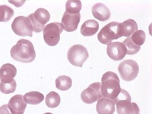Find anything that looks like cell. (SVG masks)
Here are the masks:
<instances>
[{
    "label": "cell",
    "instance_id": "obj_1",
    "mask_svg": "<svg viewBox=\"0 0 152 114\" xmlns=\"http://www.w3.org/2000/svg\"><path fill=\"white\" fill-rule=\"evenodd\" d=\"M10 56L15 61L28 63L34 61L36 53L31 41L22 38L19 40L10 49Z\"/></svg>",
    "mask_w": 152,
    "mask_h": 114
},
{
    "label": "cell",
    "instance_id": "obj_2",
    "mask_svg": "<svg viewBox=\"0 0 152 114\" xmlns=\"http://www.w3.org/2000/svg\"><path fill=\"white\" fill-rule=\"evenodd\" d=\"M121 90L120 79L118 75L112 72H105L101 78V92L102 97L114 101L120 94Z\"/></svg>",
    "mask_w": 152,
    "mask_h": 114
},
{
    "label": "cell",
    "instance_id": "obj_3",
    "mask_svg": "<svg viewBox=\"0 0 152 114\" xmlns=\"http://www.w3.org/2000/svg\"><path fill=\"white\" fill-rule=\"evenodd\" d=\"M118 22H111L105 25L98 34V40L104 45H108L112 43L113 40L118 39L122 36L119 29Z\"/></svg>",
    "mask_w": 152,
    "mask_h": 114
},
{
    "label": "cell",
    "instance_id": "obj_4",
    "mask_svg": "<svg viewBox=\"0 0 152 114\" xmlns=\"http://www.w3.org/2000/svg\"><path fill=\"white\" fill-rule=\"evenodd\" d=\"M61 23L53 22L46 25L43 28V39L50 46H55L60 41V34L63 32Z\"/></svg>",
    "mask_w": 152,
    "mask_h": 114
},
{
    "label": "cell",
    "instance_id": "obj_5",
    "mask_svg": "<svg viewBox=\"0 0 152 114\" xmlns=\"http://www.w3.org/2000/svg\"><path fill=\"white\" fill-rule=\"evenodd\" d=\"M88 52L82 45H75L69 49L68 59L72 65L81 68L83 63L88 59Z\"/></svg>",
    "mask_w": 152,
    "mask_h": 114
},
{
    "label": "cell",
    "instance_id": "obj_6",
    "mask_svg": "<svg viewBox=\"0 0 152 114\" xmlns=\"http://www.w3.org/2000/svg\"><path fill=\"white\" fill-rule=\"evenodd\" d=\"M118 70L123 80L129 82L132 81L137 77L139 72V67L135 61L127 59L119 64Z\"/></svg>",
    "mask_w": 152,
    "mask_h": 114
},
{
    "label": "cell",
    "instance_id": "obj_7",
    "mask_svg": "<svg viewBox=\"0 0 152 114\" xmlns=\"http://www.w3.org/2000/svg\"><path fill=\"white\" fill-rule=\"evenodd\" d=\"M11 28L12 31L17 35L20 36H32V23L28 17L19 16L12 21Z\"/></svg>",
    "mask_w": 152,
    "mask_h": 114
},
{
    "label": "cell",
    "instance_id": "obj_8",
    "mask_svg": "<svg viewBox=\"0 0 152 114\" xmlns=\"http://www.w3.org/2000/svg\"><path fill=\"white\" fill-rule=\"evenodd\" d=\"M32 23L33 31L40 33L44 28L45 23L48 22L50 19V15L47 10L39 8L34 13L30 14L28 17Z\"/></svg>",
    "mask_w": 152,
    "mask_h": 114
},
{
    "label": "cell",
    "instance_id": "obj_9",
    "mask_svg": "<svg viewBox=\"0 0 152 114\" xmlns=\"http://www.w3.org/2000/svg\"><path fill=\"white\" fill-rule=\"evenodd\" d=\"M101 83H94L89 86L87 89H84L81 93V100L86 104H92L99 100L102 97L101 92Z\"/></svg>",
    "mask_w": 152,
    "mask_h": 114
},
{
    "label": "cell",
    "instance_id": "obj_10",
    "mask_svg": "<svg viewBox=\"0 0 152 114\" xmlns=\"http://www.w3.org/2000/svg\"><path fill=\"white\" fill-rule=\"evenodd\" d=\"M107 54L111 59L118 61L124 59L127 50L123 43L112 42L107 45Z\"/></svg>",
    "mask_w": 152,
    "mask_h": 114
},
{
    "label": "cell",
    "instance_id": "obj_11",
    "mask_svg": "<svg viewBox=\"0 0 152 114\" xmlns=\"http://www.w3.org/2000/svg\"><path fill=\"white\" fill-rule=\"evenodd\" d=\"M81 20V15H71L65 12L62 17L61 24L64 28L66 32L72 33L77 30L78 25H79Z\"/></svg>",
    "mask_w": 152,
    "mask_h": 114
},
{
    "label": "cell",
    "instance_id": "obj_12",
    "mask_svg": "<svg viewBox=\"0 0 152 114\" xmlns=\"http://www.w3.org/2000/svg\"><path fill=\"white\" fill-rule=\"evenodd\" d=\"M8 109L12 114H23L27 104L23 100V96L17 94L10 99L8 104Z\"/></svg>",
    "mask_w": 152,
    "mask_h": 114
},
{
    "label": "cell",
    "instance_id": "obj_13",
    "mask_svg": "<svg viewBox=\"0 0 152 114\" xmlns=\"http://www.w3.org/2000/svg\"><path fill=\"white\" fill-rule=\"evenodd\" d=\"M118 114H140V109L132 100H121L116 103Z\"/></svg>",
    "mask_w": 152,
    "mask_h": 114
},
{
    "label": "cell",
    "instance_id": "obj_14",
    "mask_svg": "<svg viewBox=\"0 0 152 114\" xmlns=\"http://www.w3.org/2000/svg\"><path fill=\"white\" fill-rule=\"evenodd\" d=\"M17 68L10 63H6L0 68V79L4 83H10L17 75Z\"/></svg>",
    "mask_w": 152,
    "mask_h": 114
},
{
    "label": "cell",
    "instance_id": "obj_15",
    "mask_svg": "<svg viewBox=\"0 0 152 114\" xmlns=\"http://www.w3.org/2000/svg\"><path fill=\"white\" fill-rule=\"evenodd\" d=\"M92 15L94 18L101 21H107L111 17V12L107 6L102 3H97L92 6Z\"/></svg>",
    "mask_w": 152,
    "mask_h": 114
},
{
    "label": "cell",
    "instance_id": "obj_16",
    "mask_svg": "<svg viewBox=\"0 0 152 114\" xmlns=\"http://www.w3.org/2000/svg\"><path fill=\"white\" fill-rule=\"evenodd\" d=\"M96 111L99 114H114L115 104L112 100L106 98H101L98 100Z\"/></svg>",
    "mask_w": 152,
    "mask_h": 114
},
{
    "label": "cell",
    "instance_id": "obj_17",
    "mask_svg": "<svg viewBox=\"0 0 152 114\" xmlns=\"http://www.w3.org/2000/svg\"><path fill=\"white\" fill-rule=\"evenodd\" d=\"M119 29L122 36L129 37L138 30V24L134 19H129L119 24Z\"/></svg>",
    "mask_w": 152,
    "mask_h": 114
},
{
    "label": "cell",
    "instance_id": "obj_18",
    "mask_svg": "<svg viewBox=\"0 0 152 114\" xmlns=\"http://www.w3.org/2000/svg\"><path fill=\"white\" fill-rule=\"evenodd\" d=\"M99 29V24L94 19L87 20L82 24L81 33L84 36H91L94 35Z\"/></svg>",
    "mask_w": 152,
    "mask_h": 114
},
{
    "label": "cell",
    "instance_id": "obj_19",
    "mask_svg": "<svg viewBox=\"0 0 152 114\" xmlns=\"http://www.w3.org/2000/svg\"><path fill=\"white\" fill-rule=\"evenodd\" d=\"M23 100L26 104L37 105L43 102L44 100V96L39 91H30L24 94Z\"/></svg>",
    "mask_w": 152,
    "mask_h": 114
},
{
    "label": "cell",
    "instance_id": "obj_20",
    "mask_svg": "<svg viewBox=\"0 0 152 114\" xmlns=\"http://www.w3.org/2000/svg\"><path fill=\"white\" fill-rule=\"evenodd\" d=\"M55 85L56 89L61 91H67L69 89L72 85V81L71 78L67 76H58L55 81Z\"/></svg>",
    "mask_w": 152,
    "mask_h": 114
},
{
    "label": "cell",
    "instance_id": "obj_21",
    "mask_svg": "<svg viewBox=\"0 0 152 114\" xmlns=\"http://www.w3.org/2000/svg\"><path fill=\"white\" fill-rule=\"evenodd\" d=\"M61 103V98L55 91H50L45 97V104L49 108H56Z\"/></svg>",
    "mask_w": 152,
    "mask_h": 114
},
{
    "label": "cell",
    "instance_id": "obj_22",
    "mask_svg": "<svg viewBox=\"0 0 152 114\" xmlns=\"http://www.w3.org/2000/svg\"><path fill=\"white\" fill-rule=\"evenodd\" d=\"M81 8L82 4L80 0H69L66 4V12L71 15H77L81 11Z\"/></svg>",
    "mask_w": 152,
    "mask_h": 114
},
{
    "label": "cell",
    "instance_id": "obj_23",
    "mask_svg": "<svg viewBox=\"0 0 152 114\" xmlns=\"http://www.w3.org/2000/svg\"><path fill=\"white\" fill-rule=\"evenodd\" d=\"M14 15V10L8 6H0V22L8 21Z\"/></svg>",
    "mask_w": 152,
    "mask_h": 114
},
{
    "label": "cell",
    "instance_id": "obj_24",
    "mask_svg": "<svg viewBox=\"0 0 152 114\" xmlns=\"http://www.w3.org/2000/svg\"><path fill=\"white\" fill-rule=\"evenodd\" d=\"M123 44L125 47L127 54H135L138 53L140 49V47L134 44V43L132 42V41L130 37H127L126 39H125L124 41L123 42Z\"/></svg>",
    "mask_w": 152,
    "mask_h": 114
},
{
    "label": "cell",
    "instance_id": "obj_25",
    "mask_svg": "<svg viewBox=\"0 0 152 114\" xmlns=\"http://www.w3.org/2000/svg\"><path fill=\"white\" fill-rule=\"evenodd\" d=\"M131 39L134 44L138 46H141L144 44L146 38V34L142 30H138L132 34Z\"/></svg>",
    "mask_w": 152,
    "mask_h": 114
},
{
    "label": "cell",
    "instance_id": "obj_26",
    "mask_svg": "<svg viewBox=\"0 0 152 114\" xmlns=\"http://www.w3.org/2000/svg\"><path fill=\"white\" fill-rule=\"evenodd\" d=\"M16 88L17 83L15 79H13L10 83H4L3 82H1V83H0V91L4 94L13 93L16 90Z\"/></svg>",
    "mask_w": 152,
    "mask_h": 114
},
{
    "label": "cell",
    "instance_id": "obj_27",
    "mask_svg": "<svg viewBox=\"0 0 152 114\" xmlns=\"http://www.w3.org/2000/svg\"><path fill=\"white\" fill-rule=\"evenodd\" d=\"M121 100H132L131 96H130L129 94L128 93L127 91H125V89H121L120 94H118V96H117V98L115 99L113 102H114V104H116L118 101Z\"/></svg>",
    "mask_w": 152,
    "mask_h": 114
},
{
    "label": "cell",
    "instance_id": "obj_28",
    "mask_svg": "<svg viewBox=\"0 0 152 114\" xmlns=\"http://www.w3.org/2000/svg\"><path fill=\"white\" fill-rule=\"evenodd\" d=\"M0 114H12L8 109V105H4L0 107Z\"/></svg>",
    "mask_w": 152,
    "mask_h": 114
},
{
    "label": "cell",
    "instance_id": "obj_29",
    "mask_svg": "<svg viewBox=\"0 0 152 114\" xmlns=\"http://www.w3.org/2000/svg\"><path fill=\"white\" fill-rule=\"evenodd\" d=\"M44 114H53V113H49V112H48V113H45Z\"/></svg>",
    "mask_w": 152,
    "mask_h": 114
}]
</instances>
